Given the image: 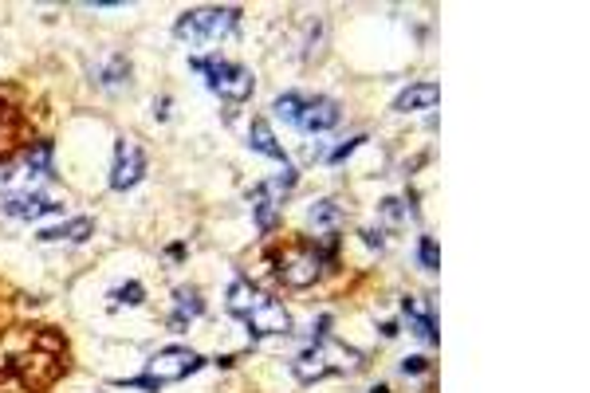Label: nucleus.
Returning <instances> with one entry per match:
<instances>
[{"mask_svg": "<svg viewBox=\"0 0 590 393\" xmlns=\"http://www.w3.org/2000/svg\"><path fill=\"white\" fill-rule=\"evenodd\" d=\"M249 142H252V150L256 154H264V158H272V161H280L284 169H292V161H287V154H284V146L276 142V134H272V126L264 123V118H252V126H249Z\"/></svg>", "mask_w": 590, "mask_h": 393, "instance_id": "ddd939ff", "label": "nucleus"}, {"mask_svg": "<svg viewBox=\"0 0 590 393\" xmlns=\"http://www.w3.org/2000/svg\"><path fill=\"white\" fill-rule=\"evenodd\" d=\"M295 185V169H284L276 181H268V185H256L252 189V209H256V224L264 228H272L276 224V209H280V196L287 193Z\"/></svg>", "mask_w": 590, "mask_h": 393, "instance_id": "1a4fd4ad", "label": "nucleus"}, {"mask_svg": "<svg viewBox=\"0 0 590 393\" xmlns=\"http://www.w3.org/2000/svg\"><path fill=\"white\" fill-rule=\"evenodd\" d=\"M402 311L410 315V326L422 343H437V326H433V307H429L425 295H405L402 299Z\"/></svg>", "mask_w": 590, "mask_h": 393, "instance_id": "f8f14e48", "label": "nucleus"}, {"mask_svg": "<svg viewBox=\"0 0 590 393\" xmlns=\"http://www.w3.org/2000/svg\"><path fill=\"white\" fill-rule=\"evenodd\" d=\"M402 370H405V374H422V370H425V358H405Z\"/></svg>", "mask_w": 590, "mask_h": 393, "instance_id": "393cba45", "label": "nucleus"}, {"mask_svg": "<svg viewBox=\"0 0 590 393\" xmlns=\"http://www.w3.org/2000/svg\"><path fill=\"white\" fill-rule=\"evenodd\" d=\"M142 295H146L142 283H126V288H114L111 291V299L114 303H131V307H134V303H142Z\"/></svg>", "mask_w": 590, "mask_h": 393, "instance_id": "412c9836", "label": "nucleus"}, {"mask_svg": "<svg viewBox=\"0 0 590 393\" xmlns=\"http://www.w3.org/2000/svg\"><path fill=\"white\" fill-rule=\"evenodd\" d=\"M276 268H280V279L287 288H311V283L323 276V252H319L315 244H307V240H287Z\"/></svg>", "mask_w": 590, "mask_h": 393, "instance_id": "423d86ee", "label": "nucleus"}, {"mask_svg": "<svg viewBox=\"0 0 590 393\" xmlns=\"http://www.w3.org/2000/svg\"><path fill=\"white\" fill-rule=\"evenodd\" d=\"M91 233H95V221H91V216H75V221L59 224V228H44V233H40V240H44V244H56V240H75V244H79V240H87Z\"/></svg>", "mask_w": 590, "mask_h": 393, "instance_id": "dca6fc26", "label": "nucleus"}, {"mask_svg": "<svg viewBox=\"0 0 590 393\" xmlns=\"http://www.w3.org/2000/svg\"><path fill=\"white\" fill-rule=\"evenodd\" d=\"M205 311V303H201V295L197 291H189V288H181L177 295H174V315H169V326L174 331H186V326L197 319V315Z\"/></svg>", "mask_w": 590, "mask_h": 393, "instance_id": "2eb2a0df", "label": "nucleus"}, {"mask_svg": "<svg viewBox=\"0 0 590 393\" xmlns=\"http://www.w3.org/2000/svg\"><path fill=\"white\" fill-rule=\"evenodd\" d=\"M382 216L390 224H402V201H394V196H390V201H382Z\"/></svg>", "mask_w": 590, "mask_h": 393, "instance_id": "5701e85b", "label": "nucleus"}, {"mask_svg": "<svg viewBox=\"0 0 590 393\" xmlns=\"http://www.w3.org/2000/svg\"><path fill=\"white\" fill-rule=\"evenodd\" d=\"M236 20H241L236 8H189V13L177 16L174 36L181 43H193V48H205V43H217L229 36L236 28Z\"/></svg>", "mask_w": 590, "mask_h": 393, "instance_id": "7ed1b4c3", "label": "nucleus"}, {"mask_svg": "<svg viewBox=\"0 0 590 393\" xmlns=\"http://www.w3.org/2000/svg\"><path fill=\"white\" fill-rule=\"evenodd\" d=\"M370 393H386V386H378V389H370Z\"/></svg>", "mask_w": 590, "mask_h": 393, "instance_id": "bb28decb", "label": "nucleus"}, {"mask_svg": "<svg viewBox=\"0 0 590 393\" xmlns=\"http://www.w3.org/2000/svg\"><path fill=\"white\" fill-rule=\"evenodd\" d=\"M229 311L241 319L256 338L268 334H292V315H287L276 299H268L264 291H256L249 279H236L229 288Z\"/></svg>", "mask_w": 590, "mask_h": 393, "instance_id": "f257e3e1", "label": "nucleus"}, {"mask_svg": "<svg viewBox=\"0 0 590 393\" xmlns=\"http://www.w3.org/2000/svg\"><path fill=\"white\" fill-rule=\"evenodd\" d=\"M362 366V354L350 351V346L335 343V338H319L315 346H307L304 354L292 362L295 378L304 381V386H311V381H323L331 374H350V370Z\"/></svg>", "mask_w": 590, "mask_h": 393, "instance_id": "f03ea898", "label": "nucleus"}, {"mask_svg": "<svg viewBox=\"0 0 590 393\" xmlns=\"http://www.w3.org/2000/svg\"><path fill=\"white\" fill-rule=\"evenodd\" d=\"M99 83L106 87V91H118L123 83H131V63H126L123 56H111L99 68Z\"/></svg>", "mask_w": 590, "mask_h": 393, "instance_id": "f3484780", "label": "nucleus"}, {"mask_svg": "<svg viewBox=\"0 0 590 393\" xmlns=\"http://www.w3.org/2000/svg\"><path fill=\"white\" fill-rule=\"evenodd\" d=\"M362 142H367V138H362V134H359V138H350V142H347V146H339V150H335V154H331V161H342V158H347V154H354V150H359V146H362Z\"/></svg>", "mask_w": 590, "mask_h": 393, "instance_id": "b1692460", "label": "nucleus"}, {"mask_svg": "<svg viewBox=\"0 0 590 393\" xmlns=\"http://www.w3.org/2000/svg\"><path fill=\"white\" fill-rule=\"evenodd\" d=\"M28 169L40 173V178H48L51 173V146L48 142H36V146L28 150Z\"/></svg>", "mask_w": 590, "mask_h": 393, "instance_id": "a211bd4d", "label": "nucleus"}, {"mask_svg": "<svg viewBox=\"0 0 590 393\" xmlns=\"http://www.w3.org/2000/svg\"><path fill=\"white\" fill-rule=\"evenodd\" d=\"M339 123V106L335 98H299V111H295V126L307 130V134H323Z\"/></svg>", "mask_w": 590, "mask_h": 393, "instance_id": "9d476101", "label": "nucleus"}, {"mask_svg": "<svg viewBox=\"0 0 590 393\" xmlns=\"http://www.w3.org/2000/svg\"><path fill=\"white\" fill-rule=\"evenodd\" d=\"M362 240H367L370 248H382V233H374V228H367V233H362Z\"/></svg>", "mask_w": 590, "mask_h": 393, "instance_id": "a878e982", "label": "nucleus"}, {"mask_svg": "<svg viewBox=\"0 0 590 393\" xmlns=\"http://www.w3.org/2000/svg\"><path fill=\"white\" fill-rule=\"evenodd\" d=\"M197 370H201V354H193L189 346H166V351H158L154 358H150L146 374L134 378V381H126V386H134V389H162V386H169V381H181V378L197 374Z\"/></svg>", "mask_w": 590, "mask_h": 393, "instance_id": "20e7f679", "label": "nucleus"}, {"mask_svg": "<svg viewBox=\"0 0 590 393\" xmlns=\"http://www.w3.org/2000/svg\"><path fill=\"white\" fill-rule=\"evenodd\" d=\"M28 134H32V126H28L24 106H20L16 87H0V161L13 158L28 142Z\"/></svg>", "mask_w": 590, "mask_h": 393, "instance_id": "0eeeda50", "label": "nucleus"}, {"mask_svg": "<svg viewBox=\"0 0 590 393\" xmlns=\"http://www.w3.org/2000/svg\"><path fill=\"white\" fill-rule=\"evenodd\" d=\"M437 98H441V87H437V83H413L410 91H402V95H398L394 111H398V114L429 111V106H437Z\"/></svg>", "mask_w": 590, "mask_h": 393, "instance_id": "4468645a", "label": "nucleus"}, {"mask_svg": "<svg viewBox=\"0 0 590 393\" xmlns=\"http://www.w3.org/2000/svg\"><path fill=\"white\" fill-rule=\"evenodd\" d=\"M142 173H146V154H142V146H138L134 138H123L114 146V166H111V189H134L138 181H142Z\"/></svg>", "mask_w": 590, "mask_h": 393, "instance_id": "6e6552de", "label": "nucleus"}, {"mask_svg": "<svg viewBox=\"0 0 590 393\" xmlns=\"http://www.w3.org/2000/svg\"><path fill=\"white\" fill-rule=\"evenodd\" d=\"M295 111H299V95H280V98H276V114H280V118L295 123Z\"/></svg>", "mask_w": 590, "mask_h": 393, "instance_id": "4be33fe9", "label": "nucleus"}, {"mask_svg": "<svg viewBox=\"0 0 590 393\" xmlns=\"http://www.w3.org/2000/svg\"><path fill=\"white\" fill-rule=\"evenodd\" d=\"M0 209L8 216H16V221H40V216H48V213H59V205L44 193H13V196H5Z\"/></svg>", "mask_w": 590, "mask_h": 393, "instance_id": "9b49d317", "label": "nucleus"}, {"mask_svg": "<svg viewBox=\"0 0 590 393\" xmlns=\"http://www.w3.org/2000/svg\"><path fill=\"white\" fill-rule=\"evenodd\" d=\"M189 63L205 75L209 91L221 95L224 103H244L252 95V71H244L241 63H229V59H189Z\"/></svg>", "mask_w": 590, "mask_h": 393, "instance_id": "39448f33", "label": "nucleus"}, {"mask_svg": "<svg viewBox=\"0 0 590 393\" xmlns=\"http://www.w3.org/2000/svg\"><path fill=\"white\" fill-rule=\"evenodd\" d=\"M417 260H422L425 271H437V268H441V256H437L433 236H422V244H417Z\"/></svg>", "mask_w": 590, "mask_h": 393, "instance_id": "6ab92c4d", "label": "nucleus"}, {"mask_svg": "<svg viewBox=\"0 0 590 393\" xmlns=\"http://www.w3.org/2000/svg\"><path fill=\"white\" fill-rule=\"evenodd\" d=\"M335 221H339V205L335 201L311 205V224H335Z\"/></svg>", "mask_w": 590, "mask_h": 393, "instance_id": "aec40b11", "label": "nucleus"}]
</instances>
